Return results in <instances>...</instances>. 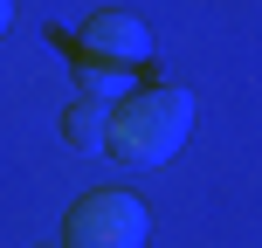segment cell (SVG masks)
Returning <instances> with one entry per match:
<instances>
[{
  "label": "cell",
  "instance_id": "obj_1",
  "mask_svg": "<svg viewBox=\"0 0 262 248\" xmlns=\"http://www.w3.org/2000/svg\"><path fill=\"white\" fill-rule=\"evenodd\" d=\"M193 131V97L180 83H138L104 124V152L118 166H166Z\"/></svg>",
  "mask_w": 262,
  "mask_h": 248
},
{
  "label": "cell",
  "instance_id": "obj_2",
  "mask_svg": "<svg viewBox=\"0 0 262 248\" xmlns=\"http://www.w3.org/2000/svg\"><path fill=\"white\" fill-rule=\"evenodd\" d=\"M62 248H145V207L124 186H97L69 207Z\"/></svg>",
  "mask_w": 262,
  "mask_h": 248
},
{
  "label": "cell",
  "instance_id": "obj_3",
  "mask_svg": "<svg viewBox=\"0 0 262 248\" xmlns=\"http://www.w3.org/2000/svg\"><path fill=\"white\" fill-rule=\"evenodd\" d=\"M76 55H83V62L131 69V62L152 55V28H145L138 14H124V7H97L90 21H83V35H76Z\"/></svg>",
  "mask_w": 262,
  "mask_h": 248
},
{
  "label": "cell",
  "instance_id": "obj_4",
  "mask_svg": "<svg viewBox=\"0 0 262 248\" xmlns=\"http://www.w3.org/2000/svg\"><path fill=\"white\" fill-rule=\"evenodd\" d=\"M76 76H83V104H97V110H118L124 97L138 90V76H131V69H111V62H83Z\"/></svg>",
  "mask_w": 262,
  "mask_h": 248
},
{
  "label": "cell",
  "instance_id": "obj_5",
  "mask_svg": "<svg viewBox=\"0 0 262 248\" xmlns=\"http://www.w3.org/2000/svg\"><path fill=\"white\" fill-rule=\"evenodd\" d=\"M104 124H111V110H97V104H69V118H62L69 152H104Z\"/></svg>",
  "mask_w": 262,
  "mask_h": 248
},
{
  "label": "cell",
  "instance_id": "obj_6",
  "mask_svg": "<svg viewBox=\"0 0 262 248\" xmlns=\"http://www.w3.org/2000/svg\"><path fill=\"white\" fill-rule=\"evenodd\" d=\"M7 21H14V0H0V35H7Z\"/></svg>",
  "mask_w": 262,
  "mask_h": 248
}]
</instances>
